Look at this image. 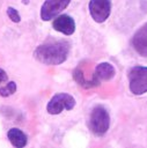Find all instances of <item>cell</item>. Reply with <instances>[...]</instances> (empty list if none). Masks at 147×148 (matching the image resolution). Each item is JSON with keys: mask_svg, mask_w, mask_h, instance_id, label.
<instances>
[{"mask_svg": "<svg viewBox=\"0 0 147 148\" xmlns=\"http://www.w3.org/2000/svg\"><path fill=\"white\" fill-rule=\"evenodd\" d=\"M116 74L115 67L109 64V62H101L96 66L95 68V74L94 77L98 81V83L101 81H109L111 80Z\"/></svg>", "mask_w": 147, "mask_h": 148, "instance_id": "obj_9", "label": "cell"}, {"mask_svg": "<svg viewBox=\"0 0 147 148\" xmlns=\"http://www.w3.org/2000/svg\"><path fill=\"white\" fill-rule=\"evenodd\" d=\"M73 76H74V80H75L80 86H82V87H84V88L94 87V83H93V82L86 81V79H84V76H83V74H82V72H81L79 68H76V69L73 72Z\"/></svg>", "mask_w": 147, "mask_h": 148, "instance_id": "obj_11", "label": "cell"}, {"mask_svg": "<svg viewBox=\"0 0 147 148\" xmlns=\"http://www.w3.org/2000/svg\"><path fill=\"white\" fill-rule=\"evenodd\" d=\"M7 15H8V17H9L13 22H15V23H17V22L21 21V16H20L19 12H17L15 8H13V7H8V8H7Z\"/></svg>", "mask_w": 147, "mask_h": 148, "instance_id": "obj_13", "label": "cell"}, {"mask_svg": "<svg viewBox=\"0 0 147 148\" xmlns=\"http://www.w3.org/2000/svg\"><path fill=\"white\" fill-rule=\"evenodd\" d=\"M110 126V116L102 105H96L89 116V128L96 136L104 135Z\"/></svg>", "mask_w": 147, "mask_h": 148, "instance_id": "obj_2", "label": "cell"}, {"mask_svg": "<svg viewBox=\"0 0 147 148\" xmlns=\"http://www.w3.org/2000/svg\"><path fill=\"white\" fill-rule=\"evenodd\" d=\"M75 106V99L69 94L60 92L54 95L47 103L46 111L50 114H59L64 110H72Z\"/></svg>", "mask_w": 147, "mask_h": 148, "instance_id": "obj_4", "label": "cell"}, {"mask_svg": "<svg viewBox=\"0 0 147 148\" xmlns=\"http://www.w3.org/2000/svg\"><path fill=\"white\" fill-rule=\"evenodd\" d=\"M52 27L54 30L64 34V35H72L75 31V22L69 15H59L58 17H54L52 22Z\"/></svg>", "mask_w": 147, "mask_h": 148, "instance_id": "obj_8", "label": "cell"}, {"mask_svg": "<svg viewBox=\"0 0 147 148\" xmlns=\"http://www.w3.org/2000/svg\"><path fill=\"white\" fill-rule=\"evenodd\" d=\"M7 138L10 141V143L16 148H22L27 145V135L19 128H10L7 132Z\"/></svg>", "mask_w": 147, "mask_h": 148, "instance_id": "obj_10", "label": "cell"}, {"mask_svg": "<svg viewBox=\"0 0 147 148\" xmlns=\"http://www.w3.org/2000/svg\"><path fill=\"white\" fill-rule=\"evenodd\" d=\"M130 90L134 95H142L147 92V67L134 66L128 72Z\"/></svg>", "mask_w": 147, "mask_h": 148, "instance_id": "obj_3", "label": "cell"}, {"mask_svg": "<svg viewBox=\"0 0 147 148\" xmlns=\"http://www.w3.org/2000/svg\"><path fill=\"white\" fill-rule=\"evenodd\" d=\"M71 0H45L41 8V17L43 21H50L61 13Z\"/></svg>", "mask_w": 147, "mask_h": 148, "instance_id": "obj_6", "label": "cell"}, {"mask_svg": "<svg viewBox=\"0 0 147 148\" xmlns=\"http://www.w3.org/2000/svg\"><path fill=\"white\" fill-rule=\"evenodd\" d=\"M88 7L93 20L97 23H102L111 13V0H90Z\"/></svg>", "mask_w": 147, "mask_h": 148, "instance_id": "obj_5", "label": "cell"}, {"mask_svg": "<svg viewBox=\"0 0 147 148\" xmlns=\"http://www.w3.org/2000/svg\"><path fill=\"white\" fill-rule=\"evenodd\" d=\"M23 3H28V0H23Z\"/></svg>", "mask_w": 147, "mask_h": 148, "instance_id": "obj_15", "label": "cell"}, {"mask_svg": "<svg viewBox=\"0 0 147 148\" xmlns=\"http://www.w3.org/2000/svg\"><path fill=\"white\" fill-rule=\"evenodd\" d=\"M69 47L67 40H49L36 47L34 57L44 65H60L67 59Z\"/></svg>", "mask_w": 147, "mask_h": 148, "instance_id": "obj_1", "label": "cell"}, {"mask_svg": "<svg viewBox=\"0 0 147 148\" xmlns=\"http://www.w3.org/2000/svg\"><path fill=\"white\" fill-rule=\"evenodd\" d=\"M132 45L141 57L147 58V23L135 31L132 38Z\"/></svg>", "mask_w": 147, "mask_h": 148, "instance_id": "obj_7", "label": "cell"}, {"mask_svg": "<svg viewBox=\"0 0 147 148\" xmlns=\"http://www.w3.org/2000/svg\"><path fill=\"white\" fill-rule=\"evenodd\" d=\"M8 81V75H7V73L2 69V68H0V84L2 83V82H7Z\"/></svg>", "mask_w": 147, "mask_h": 148, "instance_id": "obj_14", "label": "cell"}, {"mask_svg": "<svg viewBox=\"0 0 147 148\" xmlns=\"http://www.w3.org/2000/svg\"><path fill=\"white\" fill-rule=\"evenodd\" d=\"M16 91V83L14 81H9L5 87H0V96L8 97Z\"/></svg>", "mask_w": 147, "mask_h": 148, "instance_id": "obj_12", "label": "cell"}]
</instances>
